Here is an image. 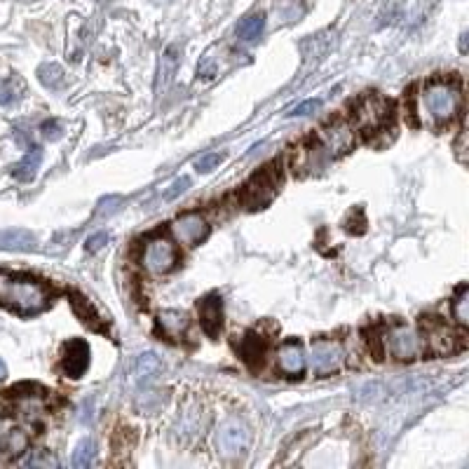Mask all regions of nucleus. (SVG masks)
I'll return each instance as SVG.
<instances>
[{
	"label": "nucleus",
	"mask_w": 469,
	"mask_h": 469,
	"mask_svg": "<svg viewBox=\"0 0 469 469\" xmlns=\"http://www.w3.org/2000/svg\"><path fill=\"white\" fill-rule=\"evenodd\" d=\"M462 111V89L455 80H430L415 96L417 120L432 127L453 122Z\"/></svg>",
	"instance_id": "nucleus-1"
},
{
	"label": "nucleus",
	"mask_w": 469,
	"mask_h": 469,
	"mask_svg": "<svg viewBox=\"0 0 469 469\" xmlns=\"http://www.w3.org/2000/svg\"><path fill=\"white\" fill-rule=\"evenodd\" d=\"M52 291L47 284L21 274L0 272V305L19 314H38L50 305Z\"/></svg>",
	"instance_id": "nucleus-2"
},
{
	"label": "nucleus",
	"mask_w": 469,
	"mask_h": 469,
	"mask_svg": "<svg viewBox=\"0 0 469 469\" xmlns=\"http://www.w3.org/2000/svg\"><path fill=\"white\" fill-rule=\"evenodd\" d=\"M380 347L382 354H390L397 362H413L420 359L425 352V340L417 329L408 324H394L380 334Z\"/></svg>",
	"instance_id": "nucleus-3"
},
{
	"label": "nucleus",
	"mask_w": 469,
	"mask_h": 469,
	"mask_svg": "<svg viewBox=\"0 0 469 469\" xmlns=\"http://www.w3.org/2000/svg\"><path fill=\"white\" fill-rule=\"evenodd\" d=\"M392 104L378 91H369L352 108V129H359L362 134H375L390 122Z\"/></svg>",
	"instance_id": "nucleus-4"
},
{
	"label": "nucleus",
	"mask_w": 469,
	"mask_h": 469,
	"mask_svg": "<svg viewBox=\"0 0 469 469\" xmlns=\"http://www.w3.org/2000/svg\"><path fill=\"white\" fill-rule=\"evenodd\" d=\"M179 263V249H176L174 239L157 235L151 237L144 244L141 251V265L146 272L151 274H167L169 270H174V265Z\"/></svg>",
	"instance_id": "nucleus-5"
},
{
	"label": "nucleus",
	"mask_w": 469,
	"mask_h": 469,
	"mask_svg": "<svg viewBox=\"0 0 469 469\" xmlns=\"http://www.w3.org/2000/svg\"><path fill=\"white\" fill-rule=\"evenodd\" d=\"M282 183L279 169L270 164L268 169L259 171L242 190V204L247 209H263L272 202V197L277 195V188Z\"/></svg>",
	"instance_id": "nucleus-6"
},
{
	"label": "nucleus",
	"mask_w": 469,
	"mask_h": 469,
	"mask_svg": "<svg viewBox=\"0 0 469 469\" xmlns=\"http://www.w3.org/2000/svg\"><path fill=\"white\" fill-rule=\"evenodd\" d=\"M214 444L223 457L235 460V457L247 453L251 444V432L239 417H228V420H223L219 425V430H216Z\"/></svg>",
	"instance_id": "nucleus-7"
},
{
	"label": "nucleus",
	"mask_w": 469,
	"mask_h": 469,
	"mask_svg": "<svg viewBox=\"0 0 469 469\" xmlns=\"http://www.w3.org/2000/svg\"><path fill=\"white\" fill-rule=\"evenodd\" d=\"M422 329H425V336H422L425 347L432 354H437V357H446V354H453L460 350L462 336L450 324L441 322L439 317H425Z\"/></svg>",
	"instance_id": "nucleus-8"
},
{
	"label": "nucleus",
	"mask_w": 469,
	"mask_h": 469,
	"mask_svg": "<svg viewBox=\"0 0 469 469\" xmlns=\"http://www.w3.org/2000/svg\"><path fill=\"white\" fill-rule=\"evenodd\" d=\"M357 134L347 122H331L319 131V151H324L329 157L345 155L347 151H352Z\"/></svg>",
	"instance_id": "nucleus-9"
},
{
	"label": "nucleus",
	"mask_w": 469,
	"mask_h": 469,
	"mask_svg": "<svg viewBox=\"0 0 469 469\" xmlns=\"http://www.w3.org/2000/svg\"><path fill=\"white\" fill-rule=\"evenodd\" d=\"M312 369L317 375H331L345 364V350L338 340H314L312 342Z\"/></svg>",
	"instance_id": "nucleus-10"
},
{
	"label": "nucleus",
	"mask_w": 469,
	"mask_h": 469,
	"mask_svg": "<svg viewBox=\"0 0 469 469\" xmlns=\"http://www.w3.org/2000/svg\"><path fill=\"white\" fill-rule=\"evenodd\" d=\"M171 235L176 242L186 244V247H195L209 235V223L202 214H183L171 223Z\"/></svg>",
	"instance_id": "nucleus-11"
},
{
	"label": "nucleus",
	"mask_w": 469,
	"mask_h": 469,
	"mask_svg": "<svg viewBox=\"0 0 469 469\" xmlns=\"http://www.w3.org/2000/svg\"><path fill=\"white\" fill-rule=\"evenodd\" d=\"M277 369L289 378H301L307 369V357L301 342L289 340L277 350Z\"/></svg>",
	"instance_id": "nucleus-12"
},
{
	"label": "nucleus",
	"mask_w": 469,
	"mask_h": 469,
	"mask_svg": "<svg viewBox=\"0 0 469 469\" xmlns=\"http://www.w3.org/2000/svg\"><path fill=\"white\" fill-rule=\"evenodd\" d=\"M89 366V345L85 340H68L64 347V357H61V369L66 371L71 378H80Z\"/></svg>",
	"instance_id": "nucleus-13"
},
{
	"label": "nucleus",
	"mask_w": 469,
	"mask_h": 469,
	"mask_svg": "<svg viewBox=\"0 0 469 469\" xmlns=\"http://www.w3.org/2000/svg\"><path fill=\"white\" fill-rule=\"evenodd\" d=\"M157 329L171 340H181L190 331V319L181 310H162L157 312Z\"/></svg>",
	"instance_id": "nucleus-14"
},
{
	"label": "nucleus",
	"mask_w": 469,
	"mask_h": 469,
	"mask_svg": "<svg viewBox=\"0 0 469 469\" xmlns=\"http://www.w3.org/2000/svg\"><path fill=\"white\" fill-rule=\"evenodd\" d=\"M199 324L207 331V336H219L223 326V303L219 296H207L199 303Z\"/></svg>",
	"instance_id": "nucleus-15"
},
{
	"label": "nucleus",
	"mask_w": 469,
	"mask_h": 469,
	"mask_svg": "<svg viewBox=\"0 0 469 469\" xmlns=\"http://www.w3.org/2000/svg\"><path fill=\"white\" fill-rule=\"evenodd\" d=\"M38 237L26 228H8L0 230V249L10 251H36Z\"/></svg>",
	"instance_id": "nucleus-16"
},
{
	"label": "nucleus",
	"mask_w": 469,
	"mask_h": 469,
	"mask_svg": "<svg viewBox=\"0 0 469 469\" xmlns=\"http://www.w3.org/2000/svg\"><path fill=\"white\" fill-rule=\"evenodd\" d=\"M160 369H162V364H160L157 354L155 352H144L134 359V364H131V380H134L136 385L151 382L160 373Z\"/></svg>",
	"instance_id": "nucleus-17"
},
{
	"label": "nucleus",
	"mask_w": 469,
	"mask_h": 469,
	"mask_svg": "<svg viewBox=\"0 0 469 469\" xmlns=\"http://www.w3.org/2000/svg\"><path fill=\"white\" fill-rule=\"evenodd\" d=\"M237 352L249 366H256L263 359V354H265V340H263L259 334L249 331V334H244L242 340L237 342Z\"/></svg>",
	"instance_id": "nucleus-18"
},
{
	"label": "nucleus",
	"mask_w": 469,
	"mask_h": 469,
	"mask_svg": "<svg viewBox=\"0 0 469 469\" xmlns=\"http://www.w3.org/2000/svg\"><path fill=\"white\" fill-rule=\"evenodd\" d=\"M43 162V151L38 146L28 148V153L19 160V164L12 169V176L17 181H31L38 174V167Z\"/></svg>",
	"instance_id": "nucleus-19"
},
{
	"label": "nucleus",
	"mask_w": 469,
	"mask_h": 469,
	"mask_svg": "<svg viewBox=\"0 0 469 469\" xmlns=\"http://www.w3.org/2000/svg\"><path fill=\"white\" fill-rule=\"evenodd\" d=\"M0 450H3V455L10 457V460L24 455L28 450V434L24 430H10L3 439H0Z\"/></svg>",
	"instance_id": "nucleus-20"
},
{
	"label": "nucleus",
	"mask_w": 469,
	"mask_h": 469,
	"mask_svg": "<svg viewBox=\"0 0 469 469\" xmlns=\"http://www.w3.org/2000/svg\"><path fill=\"white\" fill-rule=\"evenodd\" d=\"M263 28H265V14H251L239 21L237 36L242 43H254L263 36Z\"/></svg>",
	"instance_id": "nucleus-21"
},
{
	"label": "nucleus",
	"mask_w": 469,
	"mask_h": 469,
	"mask_svg": "<svg viewBox=\"0 0 469 469\" xmlns=\"http://www.w3.org/2000/svg\"><path fill=\"white\" fill-rule=\"evenodd\" d=\"M94 457H96V444L91 441V439H83V441L76 446V450H73L71 465L76 469H85L94 462Z\"/></svg>",
	"instance_id": "nucleus-22"
},
{
	"label": "nucleus",
	"mask_w": 469,
	"mask_h": 469,
	"mask_svg": "<svg viewBox=\"0 0 469 469\" xmlns=\"http://www.w3.org/2000/svg\"><path fill=\"white\" fill-rule=\"evenodd\" d=\"M38 78H40V83H43L45 87L59 89V87H64L66 73H64V68H61L59 64H43L38 68Z\"/></svg>",
	"instance_id": "nucleus-23"
},
{
	"label": "nucleus",
	"mask_w": 469,
	"mask_h": 469,
	"mask_svg": "<svg viewBox=\"0 0 469 469\" xmlns=\"http://www.w3.org/2000/svg\"><path fill=\"white\" fill-rule=\"evenodd\" d=\"M450 312H453V319L460 326H467L469 324V289L462 287L457 291V296L453 298V307H450Z\"/></svg>",
	"instance_id": "nucleus-24"
},
{
	"label": "nucleus",
	"mask_w": 469,
	"mask_h": 469,
	"mask_svg": "<svg viewBox=\"0 0 469 469\" xmlns=\"http://www.w3.org/2000/svg\"><path fill=\"white\" fill-rule=\"evenodd\" d=\"M19 91H21V83H19V80H14V78L5 80V83L0 85V104H3V106L14 104V101L21 96Z\"/></svg>",
	"instance_id": "nucleus-25"
},
{
	"label": "nucleus",
	"mask_w": 469,
	"mask_h": 469,
	"mask_svg": "<svg viewBox=\"0 0 469 469\" xmlns=\"http://www.w3.org/2000/svg\"><path fill=\"white\" fill-rule=\"evenodd\" d=\"M162 402H164V397L160 392H146L144 397L139 399V408L144 411V413H157Z\"/></svg>",
	"instance_id": "nucleus-26"
},
{
	"label": "nucleus",
	"mask_w": 469,
	"mask_h": 469,
	"mask_svg": "<svg viewBox=\"0 0 469 469\" xmlns=\"http://www.w3.org/2000/svg\"><path fill=\"white\" fill-rule=\"evenodd\" d=\"M319 108H322V101H319V99H307V101H303V104L291 108V111H289V118H305V116H312V113H319Z\"/></svg>",
	"instance_id": "nucleus-27"
},
{
	"label": "nucleus",
	"mask_w": 469,
	"mask_h": 469,
	"mask_svg": "<svg viewBox=\"0 0 469 469\" xmlns=\"http://www.w3.org/2000/svg\"><path fill=\"white\" fill-rule=\"evenodd\" d=\"M221 164V155L219 153H207V155L197 157L195 160V169L199 171V174H207V171L216 169Z\"/></svg>",
	"instance_id": "nucleus-28"
},
{
	"label": "nucleus",
	"mask_w": 469,
	"mask_h": 469,
	"mask_svg": "<svg viewBox=\"0 0 469 469\" xmlns=\"http://www.w3.org/2000/svg\"><path fill=\"white\" fill-rule=\"evenodd\" d=\"M188 188H190V179H188V176H181V179H176L174 183H171L169 190H164V199H167V202H171V199L181 197L183 193L188 190Z\"/></svg>",
	"instance_id": "nucleus-29"
},
{
	"label": "nucleus",
	"mask_w": 469,
	"mask_h": 469,
	"mask_svg": "<svg viewBox=\"0 0 469 469\" xmlns=\"http://www.w3.org/2000/svg\"><path fill=\"white\" fill-rule=\"evenodd\" d=\"M73 307H78L80 314H83L85 322H87L89 326H94V322H96V312H91L89 303H85V298H80V296H73Z\"/></svg>",
	"instance_id": "nucleus-30"
},
{
	"label": "nucleus",
	"mask_w": 469,
	"mask_h": 469,
	"mask_svg": "<svg viewBox=\"0 0 469 469\" xmlns=\"http://www.w3.org/2000/svg\"><path fill=\"white\" fill-rule=\"evenodd\" d=\"M28 465L31 467H56L59 465V460L52 455V453H47V450H43V453H36L28 460Z\"/></svg>",
	"instance_id": "nucleus-31"
},
{
	"label": "nucleus",
	"mask_w": 469,
	"mask_h": 469,
	"mask_svg": "<svg viewBox=\"0 0 469 469\" xmlns=\"http://www.w3.org/2000/svg\"><path fill=\"white\" fill-rule=\"evenodd\" d=\"M106 242H108V232H94L91 237H87L85 249H87V251H99Z\"/></svg>",
	"instance_id": "nucleus-32"
},
{
	"label": "nucleus",
	"mask_w": 469,
	"mask_h": 469,
	"mask_svg": "<svg viewBox=\"0 0 469 469\" xmlns=\"http://www.w3.org/2000/svg\"><path fill=\"white\" fill-rule=\"evenodd\" d=\"M120 202H122V199H120V197H106V199H101V204H99V211H96V216H108V214H111V211H118Z\"/></svg>",
	"instance_id": "nucleus-33"
},
{
	"label": "nucleus",
	"mask_w": 469,
	"mask_h": 469,
	"mask_svg": "<svg viewBox=\"0 0 469 469\" xmlns=\"http://www.w3.org/2000/svg\"><path fill=\"white\" fill-rule=\"evenodd\" d=\"M43 136H45V139H50V141L59 139V136H61V127L54 122V120H47V122L43 124Z\"/></svg>",
	"instance_id": "nucleus-34"
},
{
	"label": "nucleus",
	"mask_w": 469,
	"mask_h": 469,
	"mask_svg": "<svg viewBox=\"0 0 469 469\" xmlns=\"http://www.w3.org/2000/svg\"><path fill=\"white\" fill-rule=\"evenodd\" d=\"M5 375H8V366H5V362L0 359V380H3Z\"/></svg>",
	"instance_id": "nucleus-35"
}]
</instances>
